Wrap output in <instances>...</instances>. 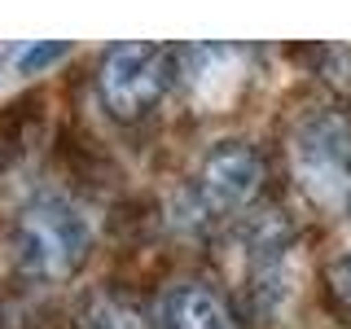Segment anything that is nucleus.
I'll use <instances>...</instances> for the list:
<instances>
[{"instance_id":"obj_6","label":"nucleus","mask_w":351,"mask_h":329,"mask_svg":"<svg viewBox=\"0 0 351 329\" xmlns=\"http://www.w3.org/2000/svg\"><path fill=\"white\" fill-rule=\"evenodd\" d=\"M84 329H149V321L141 316L136 303L119 299V294H101V299L88 303Z\"/></svg>"},{"instance_id":"obj_1","label":"nucleus","mask_w":351,"mask_h":329,"mask_svg":"<svg viewBox=\"0 0 351 329\" xmlns=\"http://www.w3.org/2000/svg\"><path fill=\"white\" fill-rule=\"evenodd\" d=\"M9 250L22 277L31 281H71L93 250V228L84 211L62 193H40L18 206L9 228Z\"/></svg>"},{"instance_id":"obj_5","label":"nucleus","mask_w":351,"mask_h":329,"mask_svg":"<svg viewBox=\"0 0 351 329\" xmlns=\"http://www.w3.org/2000/svg\"><path fill=\"white\" fill-rule=\"evenodd\" d=\"M149 325L154 329H237V316L219 290L184 281V285H171L162 294V303H158Z\"/></svg>"},{"instance_id":"obj_3","label":"nucleus","mask_w":351,"mask_h":329,"mask_svg":"<svg viewBox=\"0 0 351 329\" xmlns=\"http://www.w3.org/2000/svg\"><path fill=\"white\" fill-rule=\"evenodd\" d=\"M176 80V58L162 44H114L97 66V93L114 119H145L167 97Z\"/></svg>"},{"instance_id":"obj_7","label":"nucleus","mask_w":351,"mask_h":329,"mask_svg":"<svg viewBox=\"0 0 351 329\" xmlns=\"http://www.w3.org/2000/svg\"><path fill=\"white\" fill-rule=\"evenodd\" d=\"M329 290H334V299L351 312V255H343L329 268Z\"/></svg>"},{"instance_id":"obj_2","label":"nucleus","mask_w":351,"mask_h":329,"mask_svg":"<svg viewBox=\"0 0 351 329\" xmlns=\"http://www.w3.org/2000/svg\"><path fill=\"white\" fill-rule=\"evenodd\" d=\"M290 171L316 211L351 215V119L338 110L307 114L290 136Z\"/></svg>"},{"instance_id":"obj_4","label":"nucleus","mask_w":351,"mask_h":329,"mask_svg":"<svg viewBox=\"0 0 351 329\" xmlns=\"http://www.w3.org/2000/svg\"><path fill=\"white\" fill-rule=\"evenodd\" d=\"M263 184V154L250 141H219L193 171V211L202 219H228L255 202Z\"/></svg>"},{"instance_id":"obj_8","label":"nucleus","mask_w":351,"mask_h":329,"mask_svg":"<svg viewBox=\"0 0 351 329\" xmlns=\"http://www.w3.org/2000/svg\"><path fill=\"white\" fill-rule=\"evenodd\" d=\"M66 53V44H40V49H31V53H22L18 58V71H36V66H44V62H53V58H62Z\"/></svg>"}]
</instances>
